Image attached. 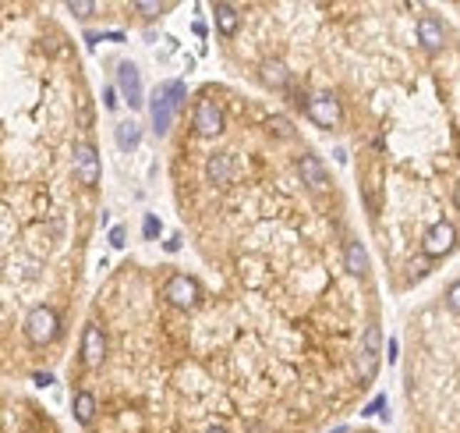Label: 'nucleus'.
Wrapping results in <instances>:
<instances>
[{
	"label": "nucleus",
	"instance_id": "f257e3e1",
	"mask_svg": "<svg viewBox=\"0 0 460 433\" xmlns=\"http://www.w3.org/2000/svg\"><path fill=\"white\" fill-rule=\"evenodd\" d=\"M184 96H188V89H184V82H167V86H160L156 89V96H153V128H156V135H163L167 128H170V121H174V110L184 104Z\"/></svg>",
	"mask_w": 460,
	"mask_h": 433
},
{
	"label": "nucleus",
	"instance_id": "f03ea898",
	"mask_svg": "<svg viewBox=\"0 0 460 433\" xmlns=\"http://www.w3.org/2000/svg\"><path fill=\"white\" fill-rule=\"evenodd\" d=\"M57 334H61V317H57V309L36 306V309L25 317V337H29L32 344H50Z\"/></svg>",
	"mask_w": 460,
	"mask_h": 433
},
{
	"label": "nucleus",
	"instance_id": "7ed1b4c3",
	"mask_svg": "<svg viewBox=\"0 0 460 433\" xmlns=\"http://www.w3.org/2000/svg\"><path fill=\"white\" fill-rule=\"evenodd\" d=\"M163 299H167L170 306H178V309H195L198 299H202L198 281L188 277V274H174V277L167 281V288H163Z\"/></svg>",
	"mask_w": 460,
	"mask_h": 433
},
{
	"label": "nucleus",
	"instance_id": "20e7f679",
	"mask_svg": "<svg viewBox=\"0 0 460 433\" xmlns=\"http://www.w3.org/2000/svg\"><path fill=\"white\" fill-rule=\"evenodd\" d=\"M454 245H457V227H454L450 220H436V224L425 231V238H421L425 256H446Z\"/></svg>",
	"mask_w": 460,
	"mask_h": 433
},
{
	"label": "nucleus",
	"instance_id": "39448f33",
	"mask_svg": "<svg viewBox=\"0 0 460 433\" xmlns=\"http://www.w3.org/2000/svg\"><path fill=\"white\" fill-rule=\"evenodd\" d=\"M305 110H308V117H312L319 128L340 124V100H337L333 93H315V96H308V100H305Z\"/></svg>",
	"mask_w": 460,
	"mask_h": 433
},
{
	"label": "nucleus",
	"instance_id": "423d86ee",
	"mask_svg": "<svg viewBox=\"0 0 460 433\" xmlns=\"http://www.w3.org/2000/svg\"><path fill=\"white\" fill-rule=\"evenodd\" d=\"M75 178L82 181V185H99V153H96V146L89 142H82L78 149H75Z\"/></svg>",
	"mask_w": 460,
	"mask_h": 433
},
{
	"label": "nucleus",
	"instance_id": "0eeeda50",
	"mask_svg": "<svg viewBox=\"0 0 460 433\" xmlns=\"http://www.w3.org/2000/svg\"><path fill=\"white\" fill-rule=\"evenodd\" d=\"M379 352H382V330L379 324H368L365 337H362V380H372V373L379 366Z\"/></svg>",
	"mask_w": 460,
	"mask_h": 433
},
{
	"label": "nucleus",
	"instance_id": "6e6552de",
	"mask_svg": "<svg viewBox=\"0 0 460 433\" xmlns=\"http://www.w3.org/2000/svg\"><path fill=\"white\" fill-rule=\"evenodd\" d=\"M297 171H301V181H305L312 192H326V189H329V174H326V167H322L319 156L305 153V156L297 160Z\"/></svg>",
	"mask_w": 460,
	"mask_h": 433
},
{
	"label": "nucleus",
	"instance_id": "1a4fd4ad",
	"mask_svg": "<svg viewBox=\"0 0 460 433\" xmlns=\"http://www.w3.org/2000/svg\"><path fill=\"white\" fill-rule=\"evenodd\" d=\"M195 128H198V135H205V139L220 135V131H223V110L216 107L213 100H202V104L195 107Z\"/></svg>",
	"mask_w": 460,
	"mask_h": 433
},
{
	"label": "nucleus",
	"instance_id": "9d476101",
	"mask_svg": "<svg viewBox=\"0 0 460 433\" xmlns=\"http://www.w3.org/2000/svg\"><path fill=\"white\" fill-rule=\"evenodd\" d=\"M117 86H121V93H124V100L131 104V107H142L145 100H142V79H138V68L131 64V61H124L121 68H117Z\"/></svg>",
	"mask_w": 460,
	"mask_h": 433
},
{
	"label": "nucleus",
	"instance_id": "9b49d317",
	"mask_svg": "<svg viewBox=\"0 0 460 433\" xmlns=\"http://www.w3.org/2000/svg\"><path fill=\"white\" fill-rule=\"evenodd\" d=\"M103 355H106V334L99 324H89L82 334V359H86V366H99Z\"/></svg>",
	"mask_w": 460,
	"mask_h": 433
},
{
	"label": "nucleus",
	"instance_id": "f8f14e48",
	"mask_svg": "<svg viewBox=\"0 0 460 433\" xmlns=\"http://www.w3.org/2000/svg\"><path fill=\"white\" fill-rule=\"evenodd\" d=\"M418 43L425 50H439L446 43V29H443V21L436 14H421L418 18Z\"/></svg>",
	"mask_w": 460,
	"mask_h": 433
},
{
	"label": "nucleus",
	"instance_id": "ddd939ff",
	"mask_svg": "<svg viewBox=\"0 0 460 433\" xmlns=\"http://www.w3.org/2000/svg\"><path fill=\"white\" fill-rule=\"evenodd\" d=\"M213 18H216L220 36H234V32H237V25H241V14H237V7H234V4H213Z\"/></svg>",
	"mask_w": 460,
	"mask_h": 433
},
{
	"label": "nucleus",
	"instance_id": "4468645a",
	"mask_svg": "<svg viewBox=\"0 0 460 433\" xmlns=\"http://www.w3.org/2000/svg\"><path fill=\"white\" fill-rule=\"evenodd\" d=\"M344 263H347V270L354 274V277H365L368 274V252L362 242H347L344 245Z\"/></svg>",
	"mask_w": 460,
	"mask_h": 433
},
{
	"label": "nucleus",
	"instance_id": "2eb2a0df",
	"mask_svg": "<svg viewBox=\"0 0 460 433\" xmlns=\"http://www.w3.org/2000/svg\"><path fill=\"white\" fill-rule=\"evenodd\" d=\"M113 135H117V146H121L124 153H131V149H135V146L142 142V128H138L135 121H121Z\"/></svg>",
	"mask_w": 460,
	"mask_h": 433
},
{
	"label": "nucleus",
	"instance_id": "dca6fc26",
	"mask_svg": "<svg viewBox=\"0 0 460 433\" xmlns=\"http://www.w3.org/2000/svg\"><path fill=\"white\" fill-rule=\"evenodd\" d=\"M230 171H234V167H230V156H227V153H216V156L209 160V167H205V174H209L213 185H227V181H230Z\"/></svg>",
	"mask_w": 460,
	"mask_h": 433
},
{
	"label": "nucleus",
	"instance_id": "f3484780",
	"mask_svg": "<svg viewBox=\"0 0 460 433\" xmlns=\"http://www.w3.org/2000/svg\"><path fill=\"white\" fill-rule=\"evenodd\" d=\"M262 82L273 86V89H287L290 75H287V68H283L280 61H266V64H262Z\"/></svg>",
	"mask_w": 460,
	"mask_h": 433
},
{
	"label": "nucleus",
	"instance_id": "a211bd4d",
	"mask_svg": "<svg viewBox=\"0 0 460 433\" xmlns=\"http://www.w3.org/2000/svg\"><path fill=\"white\" fill-rule=\"evenodd\" d=\"M71 409H75V419H78V423H92V416H96V398H92L89 391H78V394L71 398Z\"/></svg>",
	"mask_w": 460,
	"mask_h": 433
},
{
	"label": "nucleus",
	"instance_id": "6ab92c4d",
	"mask_svg": "<svg viewBox=\"0 0 460 433\" xmlns=\"http://www.w3.org/2000/svg\"><path fill=\"white\" fill-rule=\"evenodd\" d=\"M266 128H270L273 135H280V139H290V135H294V128H290V121H287V117H280V114H273V117L266 121Z\"/></svg>",
	"mask_w": 460,
	"mask_h": 433
},
{
	"label": "nucleus",
	"instance_id": "aec40b11",
	"mask_svg": "<svg viewBox=\"0 0 460 433\" xmlns=\"http://www.w3.org/2000/svg\"><path fill=\"white\" fill-rule=\"evenodd\" d=\"M131 7H135L138 14H145V18H160V14L167 11V4H153V0H135Z\"/></svg>",
	"mask_w": 460,
	"mask_h": 433
},
{
	"label": "nucleus",
	"instance_id": "412c9836",
	"mask_svg": "<svg viewBox=\"0 0 460 433\" xmlns=\"http://www.w3.org/2000/svg\"><path fill=\"white\" fill-rule=\"evenodd\" d=\"M68 11L75 18H89L92 11H96V4H89V0H68Z\"/></svg>",
	"mask_w": 460,
	"mask_h": 433
},
{
	"label": "nucleus",
	"instance_id": "4be33fe9",
	"mask_svg": "<svg viewBox=\"0 0 460 433\" xmlns=\"http://www.w3.org/2000/svg\"><path fill=\"white\" fill-rule=\"evenodd\" d=\"M446 306H450L454 313H460V281H454V284L446 288Z\"/></svg>",
	"mask_w": 460,
	"mask_h": 433
},
{
	"label": "nucleus",
	"instance_id": "5701e85b",
	"mask_svg": "<svg viewBox=\"0 0 460 433\" xmlns=\"http://www.w3.org/2000/svg\"><path fill=\"white\" fill-rule=\"evenodd\" d=\"M142 231H145V238H156V234H160V220H156V216H145Z\"/></svg>",
	"mask_w": 460,
	"mask_h": 433
},
{
	"label": "nucleus",
	"instance_id": "b1692460",
	"mask_svg": "<svg viewBox=\"0 0 460 433\" xmlns=\"http://www.w3.org/2000/svg\"><path fill=\"white\" fill-rule=\"evenodd\" d=\"M382 409H386V398L379 394V398H375V402H372V405H368V409H365V416H379Z\"/></svg>",
	"mask_w": 460,
	"mask_h": 433
},
{
	"label": "nucleus",
	"instance_id": "393cba45",
	"mask_svg": "<svg viewBox=\"0 0 460 433\" xmlns=\"http://www.w3.org/2000/svg\"><path fill=\"white\" fill-rule=\"evenodd\" d=\"M110 245H113V249L124 245V227H113V231H110Z\"/></svg>",
	"mask_w": 460,
	"mask_h": 433
},
{
	"label": "nucleus",
	"instance_id": "a878e982",
	"mask_svg": "<svg viewBox=\"0 0 460 433\" xmlns=\"http://www.w3.org/2000/svg\"><path fill=\"white\" fill-rule=\"evenodd\" d=\"M103 104H106V107L113 110L117 104H121V100H117V93H113V89H103Z\"/></svg>",
	"mask_w": 460,
	"mask_h": 433
},
{
	"label": "nucleus",
	"instance_id": "bb28decb",
	"mask_svg": "<svg viewBox=\"0 0 460 433\" xmlns=\"http://www.w3.org/2000/svg\"><path fill=\"white\" fill-rule=\"evenodd\" d=\"M32 380H36V384H43V387H46V384H53V377H50V373H36Z\"/></svg>",
	"mask_w": 460,
	"mask_h": 433
},
{
	"label": "nucleus",
	"instance_id": "cd10ccee",
	"mask_svg": "<svg viewBox=\"0 0 460 433\" xmlns=\"http://www.w3.org/2000/svg\"><path fill=\"white\" fill-rule=\"evenodd\" d=\"M454 206H457V210H460V181H457V185H454Z\"/></svg>",
	"mask_w": 460,
	"mask_h": 433
},
{
	"label": "nucleus",
	"instance_id": "c85d7f7f",
	"mask_svg": "<svg viewBox=\"0 0 460 433\" xmlns=\"http://www.w3.org/2000/svg\"><path fill=\"white\" fill-rule=\"evenodd\" d=\"M248 433H270V430H266V427H252Z\"/></svg>",
	"mask_w": 460,
	"mask_h": 433
},
{
	"label": "nucleus",
	"instance_id": "c756f323",
	"mask_svg": "<svg viewBox=\"0 0 460 433\" xmlns=\"http://www.w3.org/2000/svg\"><path fill=\"white\" fill-rule=\"evenodd\" d=\"M205 433H227V430H223V427H209Z\"/></svg>",
	"mask_w": 460,
	"mask_h": 433
}]
</instances>
